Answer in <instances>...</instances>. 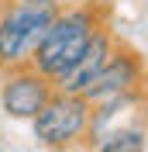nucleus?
Here are the masks:
<instances>
[{
    "mask_svg": "<svg viewBox=\"0 0 148 152\" xmlns=\"http://www.w3.org/2000/svg\"><path fill=\"white\" fill-rule=\"evenodd\" d=\"M100 24H107V0H76V4L59 7L48 21L41 42L35 45L28 66L45 73L48 80H55L79 59V52L86 48V42Z\"/></svg>",
    "mask_w": 148,
    "mask_h": 152,
    "instance_id": "1",
    "label": "nucleus"
},
{
    "mask_svg": "<svg viewBox=\"0 0 148 152\" xmlns=\"http://www.w3.org/2000/svg\"><path fill=\"white\" fill-rule=\"evenodd\" d=\"M31 135L35 142L48 152H69L83 149L86 128H90V104L79 94H62L52 90V97L45 100V107L31 118Z\"/></svg>",
    "mask_w": 148,
    "mask_h": 152,
    "instance_id": "2",
    "label": "nucleus"
},
{
    "mask_svg": "<svg viewBox=\"0 0 148 152\" xmlns=\"http://www.w3.org/2000/svg\"><path fill=\"white\" fill-rule=\"evenodd\" d=\"M52 14H55V7L0 0V73L31 62V52L41 42Z\"/></svg>",
    "mask_w": 148,
    "mask_h": 152,
    "instance_id": "3",
    "label": "nucleus"
},
{
    "mask_svg": "<svg viewBox=\"0 0 148 152\" xmlns=\"http://www.w3.org/2000/svg\"><path fill=\"white\" fill-rule=\"evenodd\" d=\"M131 90H145V62H141V52L131 48L128 42H120L110 48V56L96 69L83 97L86 104H96V100H107V97H117V94H131Z\"/></svg>",
    "mask_w": 148,
    "mask_h": 152,
    "instance_id": "4",
    "label": "nucleus"
},
{
    "mask_svg": "<svg viewBox=\"0 0 148 152\" xmlns=\"http://www.w3.org/2000/svg\"><path fill=\"white\" fill-rule=\"evenodd\" d=\"M52 80L38 73L35 66H14L4 69V83H0V111L14 118V121H31L45 100L52 97Z\"/></svg>",
    "mask_w": 148,
    "mask_h": 152,
    "instance_id": "5",
    "label": "nucleus"
},
{
    "mask_svg": "<svg viewBox=\"0 0 148 152\" xmlns=\"http://www.w3.org/2000/svg\"><path fill=\"white\" fill-rule=\"evenodd\" d=\"M114 45H117L114 28H110V24H100V28L93 31V38L86 42V48L79 52V59H76L65 73H59L55 80H52V86H55V90H62V94H83L86 83L96 76V69L107 62V56H110Z\"/></svg>",
    "mask_w": 148,
    "mask_h": 152,
    "instance_id": "6",
    "label": "nucleus"
},
{
    "mask_svg": "<svg viewBox=\"0 0 148 152\" xmlns=\"http://www.w3.org/2000/svg\"><path fill=\"white\" fill-rule=\"evenodd\" d=\"M148 132H145V114L131 118V121H117L110 128H103L93 142H86V152H145Z\"/></svg>",
    "mask_w": 148,
    "mask_h": 152,
    "instance_id": "7",
    "label": "nucleus"
},
{
    "mask_svg": "<svg viewBox=\"0 0 148 152\" xmlns=\"http://www.w3.org/2000/svg\"><path fill=\"white\" fill-rule=\"evenodd\" d=\"M24 4H41V7H65V4H76V0H24Z\"/></svg>",
    "mask_w": 148,
    "mask_h": 152,
    "instance_id": "8",
    "label": "nucleus"
}]
</instances>
